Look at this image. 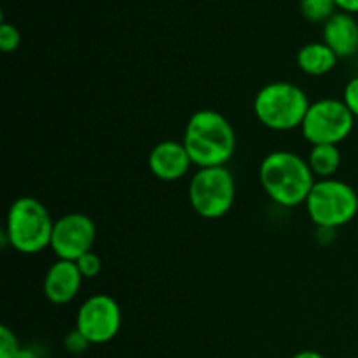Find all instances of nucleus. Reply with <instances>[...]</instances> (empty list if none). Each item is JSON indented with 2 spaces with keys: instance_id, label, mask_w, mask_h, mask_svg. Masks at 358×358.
<instances>
[{
  "instance_id": "obj_1",
  "label": "nucleus",
  "mask_w": 358,
  "mask_h": 358,
  "mask_svg": "<svg viewBox=\"0 0 358 358\" xmlns=\"http://www.w3.org/2000/svg\"><path fill=\"white\" fill-rule=\"evenodd\" d=\"M182 143L196 166H224L236 150V135L220 112L203 108L191 115Z\"/></svg>"
},
{
  "instance_id": "obj_2",
  "label": "nucleus",
  "mask_w": 358,
  "mask_h": 358,
  "mask_svg": "<svg viewBox=\"0 0 358 358\" xmlns=\"http://www.w3.org/2000/svg\"><path fill=\"white\" fill-rule=\"evenodd\" d=\"M259 180L266 194L287 208L306 203L317 182L308 161L289 150L268 154L259 168Z\"/></svg>"
},
{
  "instance_id": "obj_3",
  "label": "nucleus",
  "mask_w": 358,
  "mask_h": 358,
  "mask_svg": "<svg viewBox=\"0 0 358 358\" xmlns=\"http://www.w3.org/2000/svg\"><path fill=\"white\" fill-rule=\"evenodd\" d=\"M55 220L48 208L35 198L16 199L7 213L6 234L7 241L20 254L34 255L51 247Z\"/></svg>"
},
{
  "instance_id": "obj_4",
  "label": "nucleus",
  "mask_w": 358,
  "mask_h": 358,
  "mask_svg": "<svg viewBox=\"0 0 358 358\" xmlns=\"http://www.w3.org/2000/svg\"><path fill=\"white\" fill-rule=\"evenodd\" d=\"M310 100L299 86L292 83L266 84L254 100V112L261 124L275 131H290L303 126Z\"/></svg>"
},
{
  "instance_id": "obj_5",
  "label": "nucleus",
  "mask_w": 358,
  "mask_h": 358,
  "mask_svg": "<svg viewBox=\"0 0 358 358\" xmlns=\"http://www.w3.org/2000/svg\"><path fill=\"white\" fill-rule=\"evenodd\" d=\"M306 210L318 229L334 231L357 217L358 194L346 182L324 178L315 182L306 199Z\"/></svg>"
},
{
  "instance_id": "obj_6",
  "label": "nucleus",
  "mask_w": 358,
  "mask_h": 358,
  "mask_svg": "<svg viewBox=\"0 0 358 358\" xmlns=\"http://www.w3.org/2000/svg\"><path fill=\"white\" fill-rule=\"evenodd\" d=\"M236 184L226 166L199 168L189 182V203L203 219H220L233 208Z\"/></svg>"
},
{
  "instance_id": "obj_7",
  "label": "nucleus",
  "mask_w": 358,
  "mask_h": 358,
  "mask_svg": "<svg viewBox=\"0 0 358 358\" xmlns=\"http://www.w3.org/2000/svg\"><path fill=\"white\" fill-rule=\"evenodd\" d=\"M355 115L343 100L324 98L310 105L301 131L311 145H338L350 136Z\"/></svg>"
},
{
  "instance_id": "obj_8",
  "label": "nucleus",
  "mask_w": 358,
  "mask_h": 358,
  "mask_svg": "<svg viewBox=\"0 0 358 358\" xmlns=\"http://www.w3.org/2000/svg\"><path fill=\"white\" fill-rule=\"evenodd\" d=\"M76 329L90 345H105L121 329V308L107 294L91 296L77 311Z\"/></svg>"
},
{
  "instance_id": "obj_9",
  "label": "nucleus",
  "mask_w": 358,
  "mask_h": 358,
  "mask_svg": "<svg viewBox=\"0 0 358 358\" xmlns=\"http://www.w3.org/2000/svg\"><path fill=\"white\" fill-rule=\"evenodd\" d=\"M96 240V226L84 213H69L55 222L51 248L62 261H79L91 252Z\"/></svg>"
},
{
  "instance_id": "obj_10",
  "label": "nucleus",
  "mask_w": 358,
  "mask_h": 358,
  "mask_svg": "<svg viewBox=\"0 0 358 358\" xmlns=\"http://www.w3.org/2000/svg\"><path fill=\"white\" fill-rule=\"evenodd\" d=\"M192 159L184 143L177 140L159 142L149 154V170L154 177L164 182H175L185 177Z\"/></svg>"
},
{
  "instance_id": "obj_11",
  "label": "nucleus",
  "mask_w": 358,
  "mask_h": 358,
  "mask_svg": "<svg viewBox=\"0 0 358 358\" xmlns=\"http://www.w3.org/2000/svg\"><path fill=\"white\" fill-rule=\"evenodd\" d=\"M83 275L76 262L72 261H58L48 269L44 278V294L49 303L62 306L70 303L73 297L79 294L83 285Z\"/></svg>"
},
{
  "instance_id": "obj_12",
  "label": "nucleus",
  "mask_w": 358,
  "mask_h": 358,
  "mask_svg": "<svg viewBox=\"0 0 358 358\" xmlns=\"http://www.w3.org/2000/svg\"><path fill=\"white\" fill-rule=\"evenodd\" d=\"M324 42L338 58H352L358 52V23L352 14L336 13L324 24Z\"/></svg>"
},
{
  "instance_id": "obj_13",
  "label": "nucleus",
  "mask_w": 358,
  "mask_h": 358,
  "mask_svg": "<svg viewBox=\"0 0 358 358\" xmlns=\"http://www.w3.org/2000/svg\"><path fill=\"white\" fill-rule=\"evenodd\" d=\"M338 56L325 42H311L297 52V65L308 76H325L338 63Z\"/></svg>"
},
{
  "instance_id": "obj_14",
  "label": "nucleus",
  "mask_w": 358,
  "mask_h": 358,
  "mask_svg": "<svg viewBox=\"0 0 358 358\" xmlns=\"http://www.w3.org/2000/svg\"><path fill=\"white\" fill-rule=\"evenodd\" d=\"M313 175L324 178H332V175L341 166V152L338 145H313L308 157Z\"/></svg>"
},
{
  "instance_id": "obj_15",
  "label": "nucleus",
  "mask_w": 358,
  "mask_h": 358,
  "mask_svg": "<svg viewBox=\"0 0 358 358\" xmlns=\"http://www.w3.org/2000/svg\"><path fill=\"white\" fill-rule=\"evenodd\" d=\"M334 0H301V13L313 23H322L334 16Z\"/></svg>"
},
{
  "instance_id": "obj_16",
  "label": "nucleus",
  "mask_w": 358,
  "mask_h": 358,
  "mask_svg": "<svg viewBox=\"0 0 358 358\" xmlns=\"http://www.w3.org/2000/svg\"><path fill=\"white\" fill-rule=\"evenodd\" d=\"M21 34L14 24L2 21L0 24V49L3 52H13L20 48Z\"/></svg>"
},
{
  "instance_id": "obj_17",
  "label": "nucleus",
  "mask_w": 358,
  "mask_h": 358,
  "mask_svg": "<svg viewBox=\"0 0 358 358\" xmlns=\"http://www.w3.org/2000/svg\"><path fill=\"white\" fill-rule=\"evenodd\" d=\"M21 350L17 338L9 327H0V358H14Z\"/></svg>"
},
{
  "instance_id": "obj_18",
  "label": "nucleus",
  "mask_w": 358,
  "mask_h": 358,
  "mask_svg": "<svg viewBox=\"0 0 358 358\" xmlns=\"http://www.w3.org/2000/svg\"><path fill=\"white\" fill-rule=\"evenodd\" d=\"M76 264H77V268H79L80 275H83L84 280L94 278V276L101 271V261L93 250L87 252V254H84L79 261H76Z\"/></svg>"
},
{
  "instance_id": "obj_19",
  "label": "nucleus",
  "mask_w": 358,
  "mask_h": 358,
  "mask_svg": "<svg viewBox=\"0 0 358 358\" xmlns=\"http://www.w3.org/2000/svg\"><path fill=\"white\" fill-rule=\"evenodd\" d=\"M343 101L348 107V110L358 117V76L346 83L345 91H343Z\"/></svg>"
},
{
  "instance_id": "obj_20",
  "label": "nucleus",
  "mask_w": 358,
  "mask_h": 358,
  "mask_svg": "<svg viewBox=\"0 0 358 358\" xmlns=\"http://www.w3.org/2000/svg\"><path fill=\"white\" fill-rule=\"evenodd\" d=\"M63 345H65L66 352L79 355V353L86 352L87 346H90V341H87V339L84 338V336L80 334V332L76 329V331H72V332H69V334H66Z\"/></svg>"
},
{
  "instance_id": "obj_21",
  "label": "nucleus",
  "mask_w": 358,
  "mask_h": 358,
  "mask_svg": "<svg viewBox=\"0 0 358 358\" xmlns=\"http://www.w3.org/2000/svg\"><path fill=\"white\" fill-rule=\"evenodd\" d=\"M336 7L346 14H355L358 13V0H334Z\"/></svg>"
},
{
  "instance_id": "obj_22",
  "label": "nucleus",
  "mask_w": 358,
  "mask_h": 358,
  "mask_svg": "<svg viewBox=\"0 0 358 358\" xmlns=\"http://www.w3.org/2000/svg\"><path fill=\"white\" fill-rule=\"evenodd\" d=\"M292 358H325V357L322 355V353L313 352V350H304V352L296 353Z\"/></svg>"
},
{
  "instance_id": "obj_23",
  "label": "nucleus",
  "mask_w": 358,
  "mask_h": 358,
  "mask_svg": "<svg viewBox=\"0 0 358 358\" xmlns=\"http://www.w3.org/2000/svg\"><path fill=\"white\" fill-rule=\"evenodd\" d=\"M14 358H38L37 352L31 348H21L20 352H17V355Z\"/></svg>"
}]
</instances>
